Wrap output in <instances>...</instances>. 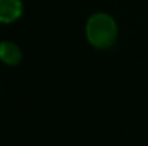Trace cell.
<instances>
[{
	"instance_id": "3",
	"label": "cell",
	"mask_w": 148,
	"mask_h": 146,
	"mask_svg": "<svg viewBox=\"0 0 148 146\" xmlns=\"http://www.w3.org/2000/svg\"><path fill=\"white\" fill-rule=\"evenodd\" d=\"M0 60L9 66H16L22 60V50L13 42L0 43Z\"/></svg>"
},
{
	"instance_id": "1",
	"label": "cell",
	"mask_w": 148,
	"mask_h": 146,
	"mask_svg": "<svg viewBox=\"0 0 148 146\" xmlns=\"http://www.w3.org/2000/svg\"><path fill=\"white\" fill-rule=\"evenodd\" d=\"M118 36V26L115 20L106 13H95L88 19L86 37L97 49L111 48Z\"/></svg>"
},
{
	"instance_id": "2",
	"label": "cell",
	"mask_w": 148,
	"mask_h": 146,
	"mask_svg": "<svg viewBox=\"0 0 148 146\" xmlns=\"http://www.w3.org/2000/svg\"><path fill=\"white\" fill-rule=\"evenodd\" d=\"M23 13L20 0H0V23H12Z\"/></svg>"
}]
</instances>
